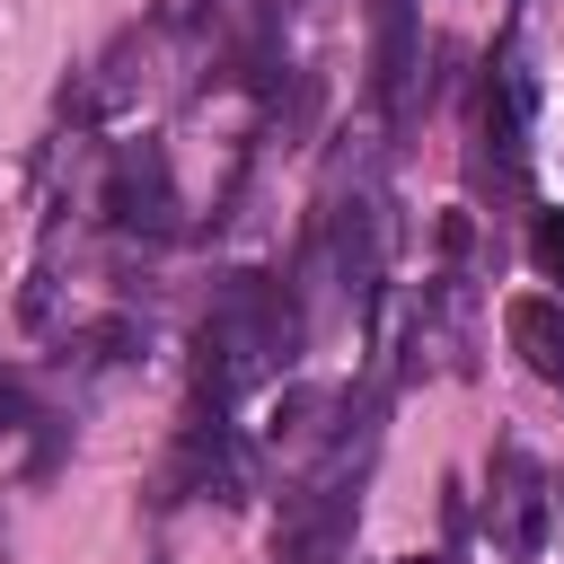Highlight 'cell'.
Masks as SVG:
<instances>
[{"mask_svg":"<svg viewBox=\"0 0 564 564\" xmlns=\"http://www.w3.org/2000/svg\"><path fill=\"white\" fill-rule=\"evenodd\" d=\"M291 335H300L291 300H282L264 273H229L220 300H212V317H203V335H194V397H203V423L229 414V397H238L247 379H264L273 361H291Z\"/></svg>","mask_w":564,"mask_h":564,"instance_id":"obj_1","label":"cell"},{"mask_svg":"<svg viewBox=\"0 0 564 564\" xmlns=\"http://www.w3.org/2000/svg\"><path fill=\"white\" fill-rule=\"evenodd\" d=\"M485 520H494V546H502L511 564H538V555H546L555 485H546V467H538L520 441H502V449H494V502H485Z\"/></svg>","mask_w":564,"mask_h":564,"instance_id":"obj_2","label":"cell"},{"mask_svg":"<svg viewBox=\"0 0 564 564\" xmlns=\"http://www.w3.org/2000/svg\"><path fill=\"white\" fill-rule=\"evenodd\" d=\"M106 220H115L123 238H167V229H176V194H167V159H159L150 141H132V150L115 159V176H106Z\"/></svg>","mask_w":564,"mask_h":564,"instance_id":"obj_3","label":"cell"},{"mask_svg":"<svg viewBox=\"0 0 564 564\" xmlns=\"http://www.w3.org/2000/svg\"><path fill=\"white\" fill-rule=\"evenodd\" d=\"M502 335H511V352H520L546 388H564V300H546V291L511 300V308H502Z\"/></svg>","mask_w":564,"mask_h":564,"instance_id":"obj_4","label":"cell"},{"mask_svg":"<svg viewBox=\"0 0 564 564\" xmlns=\"http://www.w3.org/2000/svg\"><path fill=\"white\" fill-rule=\"evenodd\" d=\"M414 79V0H379V62H370V97L397 106Z\"/></svg>","mask_w":564,"mask_h":564,"instance_id":"obj_5","label":"cell"},{"mask_svg":"<svg viewBox=\"0 0 564 564\" xmlns=\"http://www.w3.org/2000/svg\"><path fill=\"white\" fill-rule=\"evenodd\" d=\"M529 264H538L546 282H564V212H538V220H529Z\"/></svg>","mask_w":564,"mask_h":564,"instance_id":"obj_6","label":"cell"},{"mask_svg":"<svg viewBox=\"0 0 564 564\" xmlns=\"http://www.w3.org/2000/svg\"><path fill=\"white\" fill-rule=\"evenodd\" d=\"M18 423H44V414H35L26 379H18V370H0V432H18Z\"/></svg>","mask_w":564,"mask_h":564,"instance_id":"obj_7","label":"cell"},{"mask_svg":"<svg viewBox=\"0 0 564 564\" xmlns=\"http://www.w3.org/2000/svg\"><path fill=\"white\" fill-rule=\"evenodd\" d=\"M405 564H458V555H405Z\"/></svg>","mask_w":564,"mask_h":564,"instance_id":"obj_8","label":"cell"}]
</instances>
